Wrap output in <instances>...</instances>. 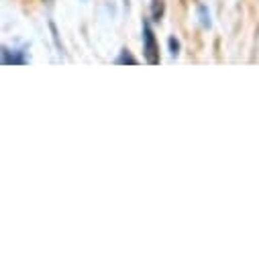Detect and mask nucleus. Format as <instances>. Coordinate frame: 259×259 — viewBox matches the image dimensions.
Segmentation results:
<instances>
[{
  "instance_id": "obj_1",
  "label": "nucleus",
  "mask_w": 259,
  "mask_h": 259,
  "mask_svg": "<svg viewBox=\"0 0 259 259\" xmlns=\"http://www.w3.org/2000/svg\"><path fill=\"white\" fill-rule=\"evenodd\" d=\"M143 53H145V59L149 66H157L159 63V45L155 41L149 21H143Z\"/></svg>"
},
{
  "instance_id": "obj_2",
  "label": "nucleus",
  "mask_w": 259,
  "mask_h": 259,
  "mask_svg": "<svg viewBox=\"0 0 259 259\" xmlns=\"http://www.w3.org/2000/svg\"><path fill=\"white\" fill-rule=\"evenodd\" d=\"M3 63L5 66H15V63H19V66H23V63H27V57H25V51H9V49H3Z\"/></svg>"
},
{
  "instance_id": "obj_3",
  "label": "nucleus",
  "mask_w": 259,
  "mask_h": 259,
  "mask_svg": "<svg viewBox=\"0 0 259 259\" xmlns=\"http://www.w3.org/2000/svg\"><path fill=\"white\" fill-rule=\"evenodd\" d=\"M165 13V3L163 0H151V21H161Z\"/></svg>"
},
{
  "instance_id": "obj_4",
  "label": "nucleus",
  "mask_w": 259,
  "mask_h": 259,
  "mask_svg": "<svg viewBox=\"0 0 259 259\" xmlns=\"http://www.w3.org/2000/svg\"><path fill=\"white\" fill-rule=\"evenodd\" d=\"M116 63H131V66H137L139 61H137L131 53H128V49H122V51H120V55L116 57Z\"/></svg>"
},
{
  "instance_id": "obj_5",
  "label": "nucleus",
  "mask_w": 259,
  "mask_h": 259,
  "mask_svg": "<svg viewBox=\"0 0 259 259\" xmlns=\"http://www.w3.org/2000/svg\"><path fill=\"white\" fill-rule=\"evenodd\" d=\"M169 49H171V55H174V57L180 53V43H178L174 37H169Z\"/></svg>"
},
{
  "instance_id": "obj_6",
  "label": "nucleus",
  "mask_w": 259,
  "mask_h": 259,
  "mask_svg": "<svg viewBox=\"0 0 259 259\" xmlns=\"http://www.w3.org/2000/svg\"><path fill=\"white\" fill-rule=\"evenodd\" d=\"M49 29H51V33H53V41H55L57 49H61V43H59V37H57V29H55V25H53V23H49Z\"/></svg>"
}]
</instances>
